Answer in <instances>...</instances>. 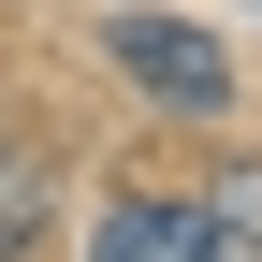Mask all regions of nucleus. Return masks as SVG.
<instances>
[{"label": "nucleus", "mask_w": 262, "mask_h": 262, "mask_svg": "<svg viewBox=\"0 0 262 262\" xmlns=\"http://www.w3.org/2000/svg\"><path fill=\"white\" fill-rule=\"evenodd\" d=\"M102 44H117V73L146 88V102H175V117H233V58H219L189 15H117Z\"/></svg>", "instance_id": "f257e3e1"}, {"label": "nucleus", "mask_w": 262, "mask_h": 262, "mask_svg": "<svg viewBox=\"0 0 262 262\" xmlns=\"http://www.w3.org/2000/svg\"><path fill=\"white\" fill-rule=\"evenodd\" d=\"M88 262H262L219 204H160V189H131V204L88 233Z\"/></svg>", "instance_id": "f03ea898"}, {"label": "nucleus", "mask_w": 262, "mask_h": 262, "mask_svg": "<svg viewBox=\"0 0 262 262\" xmlns=\"http://www.w3.org/2000/svg\"><path fill=\"white\" fill-rule=\"evenodd\" d=\"M29 233H44V160H29V146H0V262H15Z\"/></svg>", "instance_id": "7ed1b4c3"}, {"label": "nucleus", "mask_w": 262, "mask_h": 262, "mask_svg": "<svg viewBox=\"0 0 262 262\" xmlns=\"http://www.w3.org/2000/svg\"><path fill=\"white\" fill-rule=\"evenodd\" d=\"M219 219H233V233L262 248V175H219Z\"/></svg>", "instance_id": "20e7f679"}]
</instances>
